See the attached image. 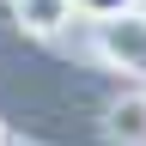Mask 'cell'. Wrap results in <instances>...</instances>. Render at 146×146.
Wrapping results in <instances>:
<instances>
[{"label":"cell","instance_id":"cell-1","mask_svg":"<svg viewBox=\"0 0 146 146\" xmlns=\"http://www.w3.org/2000/svg\"><path fill=\"white\" fill-rule=\"evenodd\" d=\"M98 61L110 73H128V79L146 85V6H128L116 18H98Z\"/></svg>","mask_w":146,"mask_h":146},{"label":"cell","instance_id":"cell-2","mask_svg":"<svg viewBox=\"0 0 146 146\" xmlns=\"http://www.w3.org/2000/svg\"><path fill=\"white\" fill-rule=\"evenodd\" d=\"M6 18L25 36H61L73 18H79V6H73V0H6Z\"/></svg>","mask_w":146,"mask_h":146},{"label":"cell","instance_id":"cell-3","mask_svg":"<svg viewBox=\"0 0 146 146\" xmlns=\"http://www.w3.org/2000/svg\"><path fill=\"white\" fill-rule=\"evenodd\" d=\"M73 6H79V18L98 25V18H116V12H128V6H140V0H73Z\"/></svg>","mask_w":146,"mask_h":146},{"label":"cell","instance_id":"cell-4","mask_svg":"<svg viewBox=\"0 0 146 146\" xmlns=\"http://www.w3.org/2000/svg\"><path fill=\"white\" fill-rule=\"evenodd\" d=\"M0 146H6V116H0Z\"/></svg>","mask_w":146,"mask_h":146},{"label":"cell","instance_id":"cell-5","mask_svg":"<svg viewBox=\"0 0 146 146\" xmlns=\"http://www.w3.org/2000/svg\"><path fill=\"white\" fill-rule=\"evenodd\" d=\"M0 12H6V6H0Z\"/></svg>","mask_w":146,"mask_h":146}]
</instances>
